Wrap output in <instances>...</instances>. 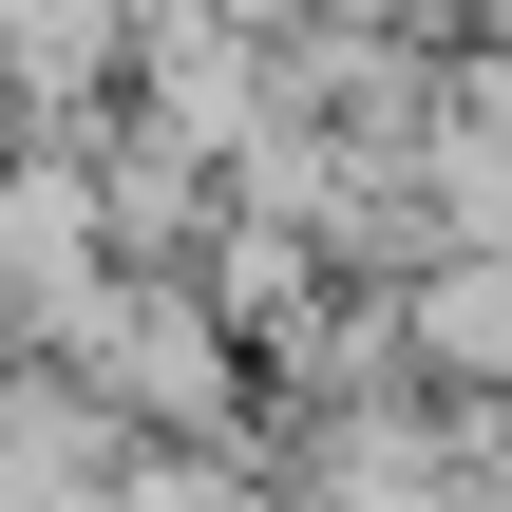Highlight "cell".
<instances>
[{"label": "cell", "mask_w": 512, "mask_h": 512, "mask_svg": "<svg viewBox=\"0 0 512 512\" xmlns=\"http://www.w3.org/2000/svg\"><path fill=\"white\" fill-rule=\"evenodd\" d=\"M418 361L512 380V266H437V285H418Z\"/></svg>", "instance_id": "obj_1"}]
</instances>
